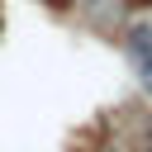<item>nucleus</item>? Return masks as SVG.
<instances>
[{
	"instance_id": "obj_1",
	"label": "nucleus",
	"mask_w": 152,
	"mask_h": 152,
	"mask_svg": "<svg viewBox=\"0 0 152 152\" xmlns=\"http://www.w3.org/2000/svg\"><path fill=\"white\" fill-rule=\"evenodd\" d=\"M128 62H133L138 81L152 90V28H133L128 33Z\"/></svg>"
},
{
	"instance_id": "obj_2",
	"label": "nucleus",
	"mask_w": 152,
	"mask_h": 152,
	"mask_svg": "<svg viewBox=\"0 0 152 152\" xmlns=\"http://www.w3.org/2000/svg\"><path fill=\"white\" fill-rule=\"evenodd\" d=\"M142 152H152V142H147V147H142Z\"/></svg>"
}]
</instances>
